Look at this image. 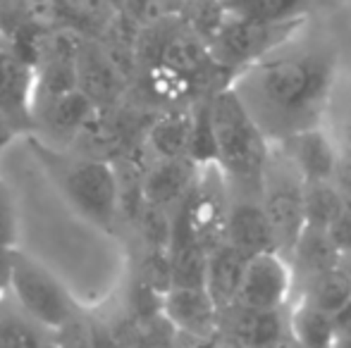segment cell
Wrapping results in <instances>:
<instances>
[{
  "mask_svg": "<svg viewBox=\"0 0 351 348\" xmlns=\"http://www.w3.org/2000/svg\"><path fill=\"white\" fill-rule=\"evenodd\" d=\"M337 79L332 43L304 29L230 79L270 144L323 126Z\"/></svg>",
  "mask_w": 351,
  "mask_h": 348,
  "instance_id": "cell-1",
  "label": "cell"
},
{
  "mask_svg": "<svg viewBox=\"0 0 351 348\" xmlns=\"http://www.w3.org/2000/svg\"><path fill=\"white\" fill-rule=\"evenodd\" d=\"M29 148L60 189L65 200L86 222L110 229L120 213V172L110 160H96L72 153L32 136Z\"/></svg>",
  "mask_w": 351,
  "mask_h": 348,
  "instance_id": "cell-2",
  "label": "cell"
},
{
  "mask_svg": "<svg viewBox=\"0 0 351 348\" xmlns=\"http://www.w3.org/2000/svg\"><path fill=\"white\" fill-rule=\"evenodd\" d=\"M213 136H215V163L225 179L234 181L237 191L261 193L265 160L273 144L261 131L251 112L227 81L208 101Z\"/></svg>",
  "mask_w": 351,
  "mask_h": 348,
  "instance_id": "cell-3",
  "label": "cell"
},
{
  "mask_svg": "<svg viewBox=\"0 0 351 348\" xmlns=\"http://www.w3.org/2000/svg\"><path fill=\"white\" fill-rule=\"evenodd\" d=\"M261 203L273 229L275 251L291 258L306 232V179L278 144H273L265 160Z\"/></svg>",
  "mask_w": 351,
  "mask_h": 348,
  "instance_id": "cell-4",
  "label": "cell"
},
{
  "mask_svg": "<svg viewBox=\"0 0 351 348\" xmlns=\"http://www.w3.org/2000/svg\"><path fill=\"white\" fill-rule=\"evenodd\" d=\"M19 310L32 322H38L48 330H62L74 320V298L65 289V284L38 260L14 248L10 284Z\"/></svg>",
  "mask_w": 351,
  "mask_h": 348,
  "instance_id": "cell-5",
  "label": "cell"
},
{
  "mask_svg": "<svg viewBox=\"0 0 351 348\" xmlns=\"http://www.w3.org/2000/svg\"><path fill=\"white\" fill-rule=\"evenodd\" d=\"M304 24L306 17L294 19V22H261V19L227 12L225 22L210 38L213 57L232 79L237 72L282 46L287 38L304 29Z\"/></svg>",
  "mask_w": 351,
  "mask_h": 348,
  "instance_id": "cell-6",
  "label": "cell"
},
{
  "mask_svg": "<svg viewBox=\"0 0 351 348\" xmlns=\"http://www.w3.org/2000/svg\"><path fill=\"white\" fill-rule=\"evenodd\" d=\"M36 65L19 51L12 36L0 31V112L19 131L34 129Z\"/></svg>",
  "mask_w": 351,
  "mask_h": 348,
  "instance_id": "cell-7",
  "label": "cell"
},
{
  "mask_svg": "<svg viewBox=\"0 0 351 348\" xmlns=\"http://www.w3.org/2000/svg\"><path fill=\"white\" fill-rule=\"evenodd\" d=\"M294 267L280 251L256 253L246 260L237 306L258 310H282L294 289Z\"/></svg>",
  "mask_w": 351,
  "mask_h": 348,
  "instance_id": "cell-8",
  "label": "cell"
},
{
  "mask_svg": "<svg viewBox=\"0 0 351 348\" xmlns=\"http://www.w3.org/2000/svg\"><path fill=\"white\" fill-rule=\"evenodd\" d=\"M160 312L172 330L201 339L215 334L222 315L206 286H170L160 296Z\"/></svg>",
  "mask_w": 351,
  "mask_h": 348,
  "instance_id": "cell-9",
  "label": "cell"
},
{
  "mask_svg": "<svg viewBox=\"0 0 351 348\" xmlns=\"http://www.w3.org/2000/svg\"><path fill=\"white\" fill-rule=\"evenodd\" d=\"M225 237L246 258L263 251H275L273 229H270L268 215H265L263 203H261V193L237 189L234 193H230Z\"/></svg>",
  "mask_w": 351,
  "mask_h": 348,
  "instance_id": "cell-10",
  "label": "cell"
},
{
  "mask_svg": "<svg viewBox=\"0 0 351 348\" xmlns=\"http://www.w3.org/2000/svg\"><path fill=\"white\" fill-rule=\"evenodd\" d=\"M127 77L115 67V62L108 57L106 48L101 43H93L86 38L82 53L77 57V84L91 98L96 105L110 107L120 101L127 88Z\"/></svg>",
  "mask_w": 351,
  "mask_h": 348,
  "instance_id": "cell-11",
  "label": "cell"
},
{
  "mask_svg": "<svg viewBox=\"0 0 351 348\" xmlns=\"http://www.w3.org/2000/svg\"><path fill=\"white\" fill-rule=\"evenodd\" d=\"M199 165L191 158H160L143 174V200L156 208H172L191 193L199 176Z\"/></svg>",
  "mask_w": 351,
  "mask_h": 348,
  "instance_id": "cell-12",
  "label": "cell"
},
{
  "mask_svg": "<svg viewBox=\"0 0 351 348\" xmlns=\"http://www.w3.org/2000/svg\"><path fill=\"white\" fill-rule=\"evenodd\" d=\"M280 148L289 155L306 181H330L337 172V148L328 136L325 126L299 131L280 141Z\"/></svg>",
  "mask_w": 351,
  "mask_h": 348,
  "instance_id": "cell-13",
  "label": "cell"
},
{
  "mask_svg": "<svg viewBox=\"0 0 351 348\" xmlns=\"http://www.w3.org/2000/svg\"><path fill=\"white\" fill-rule=\"evenodd\" d=\"M96 103L82 91V88H74L70 93H62V96L53 98V101L43 103L41 107H36V115H34V124L41 122L43 129H46L48 144H56L62 141L67 144V148L72 146L74 136L79 134V129L84 126V122L91 117V112L96 110Z\"/></svg>",
  "mask_w": 351,
  "mask_h": 348,
  "instance_id": "cell-14",
  "label": "cell"
},
{
  "mask_svg": "<svg viewBox=\"0 0 351 348\" xmlns=\"http://www.w3.org/2000/svg\"><path fill=\"white\" fill-rule=\"evenodd\" d=\"M158 65H167L172 70L182 72L184 77H189L191 81L204 79L210 72H225L215 62L210 51V43L201 36L199 31L184 24V27H175L172 34L167 36V43L162 48V55Z\"/></svg>",
  "mask_w": 351,
  "mask_h": 348,
  "instance_id": "cell-15",
  "label": "cell"
},
{
  "mask_svg": "<svg viewBox=\"0 0 351 348\" xmlns=\"http://www.w3.org/2000/svg\"><path fill=\"white\" fill-rule=\"evenodd\" d=\"M249 258L234 248L230 241H222L208 251V274L206 289L222 312L239 303V289L244 279V269Z\"/></svg>",
  "mask_w": 351,
  "mask_h": 348,
  "instance_id": "cell-16",
  "label": "cell"
},
{
  "mask_svg": "<svg viewBox=\"0 0 351 348\" xmlns=\"http://www.w3.org/2000/svg\"><path fill=\"white\" fill-rule=\"evenodd\" d=\"M191 129H194V112L170 110L160 115L146 131V146L153 158H189Z\"/></svg>",
  "mask_w": 351,
  "mask_h": 348,
  "instance_id": "cell-17",
  "label": "cell"
},
{
  "mask_svg": "<svg viewBox=\"0 0 351 348\" xmlns=\"http://www.w3.org/2000/svg\"><path fill=\"white\" fill-rule=\"evenodd\" d=\"M289 332L301 348H337L339 344L337 317L320 310L306 298H299L291 308Z\"/></svg>",
  "mask_w": 351,
  "mask_h": 348,
  "instance_id": "cell-18",
  "label": "cell"
},
{
  "mask_svg": "<svg viewBox=\"0 0 351 348\" xmlns=\"http://www.w3.org/2000/svg\"><path fill=\"white\" fill-rule=\"evenodd\" d=\"M230 334L237 336L249 348H268L278 344L285 322H282V310H258V308L234 306L230 308Z\"/></svg>",
  "mask_w": 351,
  "mask_h": 348,
  "instance_id": "cell-19",
  "label": "cell"
},
{
  "mask_svg": "<svg viewBox=\"0 0 351 348\" xmlns=\"http://www.w3.org/2000/svg\"><path fill=\"white\" fill-rule=\"evenodd\" d=\"M301 298L337 317L344 308L351 306V269L335 265V267L311 277Z\"/></svg>",
  "mask_w": 351,
  "mask_h": 348,
  "instance_id": "cell-20",
  "label": "cell"
},
{
  "mask_svg": "<svg viewBox=\"0 0 351 348\" xmlns=\"http://www.w3.org/2000/svg\"><path fill=\"white\" fill-rule=\"evenodd\" d=\"M342 191L330 181H306V227L328 232L330 224L344 210Z\"/></svg>",
  "mask_w": 351,
  "mask_h": 348,
  "instance_id": "cell-21",
  "label": "cell"
},
{
  "mask_svg": "<svg viewBox=\"0 0 351 348\" xmlns=\"http://www.w3.org/2000/svg\"><path fill=\"white\" fill-rule=\"evenodd\" d=\"M194 81L184 77L182 72L172 70L167 65H153L148 67V88L156 93L158 98L167 103H177L191 91Z\"/></svg>",
  "mask_w": 351,
  "mask_h": 348,
  "instance_id": "cell-22",
  "label": "cell"
},
{
  "mask_svg": "<svg viewBox=\"0 0 351 348\" xmlns=\"http://www.w3.org/2000/svg\"><path fill=\"white\" fill-rule=\"evenodd\" d=\"M0 348H43V341L27 320L0 306Z\"/></svg>",
  "mask_w": 351,
  "mask_h": 348,
  "instance_id": "cell-23",
  "label": "cell"
},
{
  "mask_svg": "<svg viewBox=\"0 0 351 348\" xmlns=\"http://www.w3.org/2000/svg\"><path fill=\"white\" fill-rule=\"evenodd\" d=\"M122 12L130 14L141 29L156 27V24L165 22L167 17H172L167 0H125Z\"/></svg>",
  "mask_w": 351,
  "mask_h": 348,
  "instance_id": "cell-24",
  "label": "cell"
},
{
  "mask_svg": "<svg viewBox=\"0 0 351 348\" xmlns=\"http://www.w3.org/2000/svg\"><path fill=\"white\" fill-rule=\"evenodd\" d=\"M65 12L74 14L79 22L88 24H101L106 29V24L110 22V17L117 12L110 5V0H62Z\"/></svg>",
  "mask_w": 351,
  "mask_h": 348,
  "instance_id": "cell-25",
  "label": "cell"
},
{
  "mask_svg": "<svg viewBox=\"0 0 351 348\" xmlns=\"http://www.w3.org/2000/svg\"><path fill=\"white\" fill-rule=\"evenodd\" d=\"M24 12L29 22L36 29H56L60 27V17L65 14L62 0H22Z\"/></svg>",
  "mask_w": 351,
  "mask_h": 348,
  "instance_id": "cell-26",
  "label": "cell"
},
{
  "mask_svg": "<svg viewBox=\"0 0 351 348\" xmlns=\"http://www.w3.org/2000/svg\"><path fill=\"white\" fill-rule=\"evenodd\" d=\"M0 243L10 248L17 243V208L3 179H0Z\"/></svg>",
  "mask_w": 351,
  "mask_h": 348,
  "instance_id": "cell-27",
  "label": "cell"
},
{
  "mask_svg": "<svg viewBox=\"0 0 351 348\" xmlns=\"http://www.w3.org/2000/svg\"><path fill=\"white\" fill-rule=\"evenodd\" d=\"M328 237L332 241L335 251L339 253V258L351 256V203L344 205V210L337 215V219L330 224Z\"/></svg>",
  "mask_w": 351,
  "mask_h": 348,
  "instance_id": "cell-28",
  "label": "cell"
},
{
  "mask_svg": "<svg viewBox=\"0 0 351 348\" xmlns=\"http://www.w3.org/2000/svg\"><path fill=\"white\" fill-rule=\"evenodd\" d=\"M199 348H249V346H244L232 334H213L208 339H204V344Z\"/></svg>",
  "mask_w": 351,
  "mask_h": 348,
  "instance_id": "cell-29",
  "label": "cell"
},
{
  "mask_svg": "<svg viewBox=\"0 0 351 348\" xmlns=\"http://www.w3.org/2000/svg\"><path fill=\"white\" fill-rule=\"evenodd\" d=\"M12 258H14V248L0 243V286L8 289L10 284V269H12Z\"/></svg>",
  "mask_w": 351,
  "mask_h": 348,
  "instance_id": "cell-30",
  "label": "cell"
},
{
  "mask_svg": "<svg viewBox=\"0 0 351 348\" xmlns=\"http://www.w3.org/2000/svg\"><path fill=\"white\" fill-rule=\"evenodd\" d=\"M19 134H22V131H19L17 126L8 120V115H3V112H0V153H3V150L8 148V146L12 144Z\"/></svg>",
  "mask_w": 351,
  "mask_h": 348,
  "instance_id": "cell-31",
  "label": "cell"
},
{
  "mask_svg": "<svg viewBox=\"0 0 351 348\" xmlns=\"http://www.w3.org/2000/svg\"><path fill=\"white\" fill-rule=\"evenodd\" d=\"M337 348H351V330L349 332H342V334H339Z\"/></svg>",
  "mask_w": 351,
  "mask_h": 348,
  "instance_id": "cell-32",
  "label": "cell"
},
{
  "mask_svg": "<svg viewBox=\"0 0 351 348\" xmlns=\"http://www.w3.org/2000/svg\"><path fill=\"white\" fill-rule=\"evenodd\" d=\"M5 291H8V289H3V286H0V303H3V293Z\"/></svg>",
  "mask_w": 351,
  "mask_h": 348,
  "instance_id": "cell-33",
  "label": "cell"
}]
</instances>
